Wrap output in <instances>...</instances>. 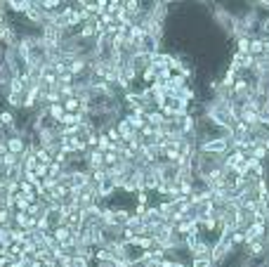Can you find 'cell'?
<instances>
[{
  "instance_id": "obj_17",
  "label": "cell",
  "mask_w": 269,
  "mask_h": 267,
  "mask_svg": "<svg viewBox=\"0 0 269 267\" xmlns=\"http://www.w3.org/2000/svg\"><path fill=\"white\" fill-rule=\"evenodd\" d=\"M29 206H31V201L26 199L24 194H17V196H14V211H29Z\"/></svg>"
},
{
  "instance_id": "obj_7",
  "label": "cell",
  "mask_w": 269,
  "mask_h": 267,
  "mask_svg": "<svg viewBox=\"0 0 269 267\" xmlns=\"http://www.w3.org/2000/svg\"><path fill=\"white\" fill-rule=\"evenodd\" d=\"M85 163L87 168H104V151H99V149H87L85 154Z\"/></svg>"
},
{
  "instance_id": "obj_20",
  "label": "cell",
  "mask_w": 269,
  "mask_h": 267,
  "mask_svg": "<svg viewBox=\"0 0 269 267\" xmlns=\"http://www.w3.org/2000/svg\"><path fill=\"white\" fill-rule=\"evenodd\" d=\"M123 10V3H118V0H109V5H106V14L109 17H114L116 19V14Z\"/></svg>"
},
{
  "instance_id": "obj_8",
  "label": "cell",
  "mask_w": 269,
  "mask_h": 267,
  "mask_svg": "<svg viewBox=\"0 0 269 267\" xmlns=\"http://www.w3.org/2000/svg\"><path fill=\"white\" fill-rule=\"evenodd\" d=\"M29 7H31L29 0H10V3H7V12L21 14V17H24V14L29 12Z\"/></svg>"
},
{
  "instance_id": "obj_21",
  "label": "cell",
  "mask_w": 269,
  "mask_h": 267,
  "mask_svg": "<svg viewBox=\"0 0 269 267\" xmlns=\"http://www.w3.org/2000/svg\"><path fill=\"white\" fill-rule=\"evenodd\" d=\"M59 95L61 102L69 100V97H76V85H59Z\"/></svg>"
},
{
  "instance_id": "obj_24",
  "label": "cell",
  "mask_w": 269,
  "mask_h": 267,
  "mask_svg": "<svg viewBox=\"0 0 269 267\" xmlns=\"http://www.w3.org/2000/svg\"><path fill=\"white\" fill-rule=\"evenodd\" d=\"M260 123H262L264 128H267V130H269V104H267V109H264V112L260 114Z\"/></svg>"
},
{
  "instance_id": "obj_18",
  "label": "cell",
  "mask_w": 269,
  "mask_h": 267,
  "mask_svg": "<svg viewBox=\"0 0 269 267\" xmlns=\"http://www.w3.org/2000/svg\"><path fill=\"white\" fill-rule=\"evenodd\" d=\"M189 267H217L213 258H191Z\"/></svg>"
},
{
  "instance_id": "obj_19",
  "label": "cell",
  "mask_w": 269,
  "mask_h": 267,
  "mask_svg": "<svg viewBox=\"0 0 269 267\" xmlns=\"http://www.w3.org/2000/svg\"><path fill=\"white\" fill-rule=\"evenodd\" d=\"M69 267H92V260H87L85 255L76 253L74 258H71V265H69Z\"/></svg>"
},
{
  "instance_id": "obj_11",
  "label": "cell",
  "mask_w": 269,
  "mask_h": 267,
  "mask_svg": "<svg viewBox=\"0 0 269 267\" xmlns=\"http://www.w3.org/2000/svg\"><path fill=\"white\" fill-rule=\"evenodd\" d=\"M5 102H7V106H12V109H24V95L21 93H10V90H5Z\"/></svg>"
},
{
  "instance_id": "obj_26",
  "label": "cell",
  "mask_w": 269,
  "mask_h": 267,
  "mask_svg": "<svg viewBox=\"0 0 269 267\" xmlns=\"http://www.w3.org/2000/svg\"><path fill=\"white\" fill-rule=\"evenodd\" d=\"M264 55L269 57V38H264Z\"/></svg>"
},
{
  "instance_id": "obj_15",
  "label": "cell",
  "mask_w": 269,
  "mask_h": 267,
  "mask_svg": "<svg viewBox=\"0 0 269 267\" xmlns=\"http://www.w3.org/2000/svg\"><path fill=\"white\" fill-rule=\"evenodd\" d=\"M121 163L118 151H104V168H116Z\"/></svg>"
},
{
  "instance_id": "obj_3",
  "label": "cell",
  "mask_w": 269,
  "mask_h": 267,
  "mask_svg": "<svg viewBox=\"0 0 269 267\" xmlns=\"http://www.w3.org/2000/svg\"><path fill=\"white\" fill-rule=\"evenodd\" d=\"M121 258H125L130 265H140V262L147 258V249L137 246L134 241H123V246H121Z\"/></svg>"
},
{
  "instance_id": "obj_4",
  "label": "cell",
  "mask_w": 269,
  "mask_h": 267,
  "mask_svg": "<svg viewBox=\"0 0 269 267\" xmlns=\"http://www.w3.org/2000/svg\"><path fill=\"white\" fill-rule=\"evenodd\" d=\"M116 130H118V135H121L123 142H130V140H134V137L140 135V132H137L132 125H130V121H128L125 116H121V118L116 121Z\"/></svg>"
},
{
  "instance_id": "obj_10",
  "label": "cell",
  "mask_w": 269,
  "mask_h": 267,
  "mask_svg": "<svg viewBox=\"0 0 269 267\" xmlns=\"http://www.w3.org/2000/svg\"><path fill=\"white\" fill-rule=\"evenodd\" d=\"M248 55H253L255 59L264 55V36H253L251 38V50H248Z\"/></svg>"
},
{
  "instance_id": "obj_12",
  "label": "cell",
  "mask_w": 269,
  "mask_h": 267,
  "mask_svg": "<svg viewBox=\"0 0 269 267\" xmlns=\"http://www.w3.org/2000/svg\"><path fill=\"white\" fill-rule=\"evenodd\" d=\"M52 236H55L59 243H64L66 239H71V227H66V225H59V227H55V230H52Z\"/></svg>"
},
{
  "instance_id": "obj_27",
  "label": "cell",
  "mask_w": 269,
  "mask_h": 267,
  "mask_svg": "<svg viewBox=\"0 0 269 267\" xmlns=\"http://www.w3.org/2000/svg\"><path fill=\"white\" fill-rule=\"evenodd\" d=\"M5 173V161H3V156H0V175Z\"/></svg>"
},
{
  "instance_id": "obj_28",
  "label": "cell",
  "mask_w": 269,
  "mask_h": 267,
  "mask_svg": "<svg viewBox=\"0 0 269 267\" xmlns=\"http://www.w3.org/2000/svg\"><path fill=\"white\" fill-rule=\"evenodd\" d=\"M267 222H269V213H267Z\"/></svg>"
},
{
  "instance_id": "obj_13",
  "label": "cell",
  "mask_w": 269,
  "mask_h": 267,
  "mask_svg": "<svg viewBox=\"0 0 269 267\" xmlns=\"http://www.w3.org/2000/svg\"><path fill=\"white\" fill-rule=\"evenodd\" d=\"M61 104H64V112L66 114H78L80 112V100L78 97H69V100H64Z\"/></svg>"
},
{
  "instance_id": "obj_5",
  "label": "cell",
  "mask_w": 269,
  "mask_h": 267,
  "mask_svg": "<svg viewBox=\"0 0 269 267\" xmlns=\"http://www.w3.org/2000/svg\"><path fill=\"white\" fill-rule=\"evenodd\" d=\"M64 225L71 227V230H80V227H83V208L76 206V208L66 211V215H64Z\"/></svg>"
},
{
  "instance_id": "obj_6",
  "label": "cell",
  "mask_w": 269,
  "mask_h": 267,
  "mask_svg": "<svg viewBox=\"0 0 269 267\" xmlns=\"http://www.w3.org/2000/svg\"><path fill=\"white\" fill-rule=\"evenodd\" d=\"M191 258H213V243L206 239H198L191 246Z\"/></svg>"
},
{
  "instance_id": "obj_23",
  "label": "cell",
  "mask_w": 269,
  "mask_h": 267,
  "mask_svg": "<svg viewBox=\"0 0 269 267\" xmlns=\"http://www.w3.org/2000/svg\"><path fill=\"white\" fill-rule=\"evenodd\" d=\"M36 230H40V232H52V225L48 222V217H38V227Z\"/></svg>"
},
{
  "instance_id": "obj_22",
  "label": "cell",
  "mask_w": 269,
  "mask_h": 267,
  "mask_svg": "<svg viewBox=\"0 0 269 267\" xmlns=\"http://www.w3.org/2000/svg\"><path fill=\"white\" fill-rule=\"evenodd\" d=\"M33 170H36V175L40 177V180H45V177L50 175V166H45V163H38V166L33 168Z\"/></svg>"
},
{
  "instance_id": "obj_9",
  "label": "cell",
  "mask_w": 269,
  "mask_h": 267,
  "mask_svg": "<svg viewBox=\"0 0 269 267\" xmlns=\"http://www.w3.org/2000/svg\"><path fill=\"white\" fill-rule=\"evenodd\" d=\"M147 123L151 125L153 130H156V128H159V125H163L165 123V116H163V112H161V109H149L147 112Z\"/></svg>"
},
{
  "instance_id": "obj_25",
  "label": "cell",
  "mask_w": 269,
  "mask_h": 267,
  "mask_svg": "<svg viewBox=\"0 0 269 267\" xmlns=\"http://www.w3.org/2000/svg\"><path fill=\"white\" fill-rule=\"evenodd\" d=\"M7 154V144H5V140H0V156H5Z\"/></svg>"
},
{
  "instance_id": "obj_16",
  "label": "cell",
  "mask_w": 269,
  "mask_h": 267,
  "mask_svg": "<svg viewBox=\"0 0 269 267\" xmlns=\"http://www.w3.org/2000/svg\"><path fill=\"white\" fill-rule=\"evenodd\" d=\"M248 50H251V38L236 36V52H241V55H248Z\"/></svg>"
},
{
  "instance_id": "obj_2",
  "label": "cell",
  "mask_w": 269,
  "mask_h": 267,
  "mask_svg": "<svg viewBox=\"0 0 269 267\" xmlns=\"http://www.w3.org/2000/svg\"><path fill=\"white\" fill-rule=\"evenodd\" d=\"M5 144H7V151H10V154H24V151L31 147V140H29V135H26V132L10 130Z\"/></svg>"
},
{
  "instance_id": "obj_1",
  "label": "cell",
  "mask_w": 269,
  "mask_h": 267,
  "mask_svg": "<svg viewBox=\"0 0 269 267\" xmlns=\"http://www.w3.org/2000/svg\"><path fill=\"white\" fill-rule=\"evenodd\" d=\"M229 149H232V140H229V137H213V140H206V142L198 144V151H201V154L225 156Z\"/></svg>"
},
{
  "instance_id": "obj_14",
  "label": "cell",
  "mask_w": 269,
  "mask_h": 267,
  "mask_svg": "<svg viewBox=\"0 0 269 267\" xmlns=\"http://www.w3.org/2000/svg\"><path fill=\"white\" fill-rule=\"evenodd\" d=\"M64 114H66V112H64V104H50L48 106V116L55 118L57 123L61 121V116H64Z\"/></svg>"
}]
</instances>
